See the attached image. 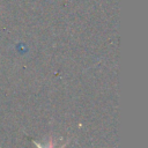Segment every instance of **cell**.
<instances>
[{
  "label": "cell",
  "mask_w": 148,
  "mask_h": 148,
  "mask_svg": "<svg viewBox=\"0 0 148 148\" xmlns=\"http://www.w3.org/2000/svg\"><path fill=\"white\" fill-rule=\"evenodd\" d=\"M34 143H35V145H36V146H37V148H52V147H51V146H50V147H43V146H40V145H39V143H37V142H36V141H34ZM65 146H66V143H65V145H62V146H61V147H60V148H65Z\"/></svg>",
  "instance_id": "obj_1"
}]
</instances>
